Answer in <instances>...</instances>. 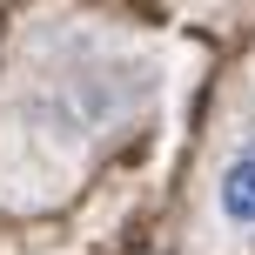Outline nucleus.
I'll use <instances>...</instances> for the list:
<instances>
[{
    "label": "nucleus",
    "instance_id": "obj_1",
    "mask_svg": "<svg viewBox=\"0 0 255 255\" xmlns=\"http://www.w3.org/2000/svg\"><path fill=\"white\" fill-rule=\"evenodd\" d=\"M215 222L255 242V134H242L215 168Z\"/></svg>",
    "mask_w": 255,
    "mask_h": 255
}]
</instances>
